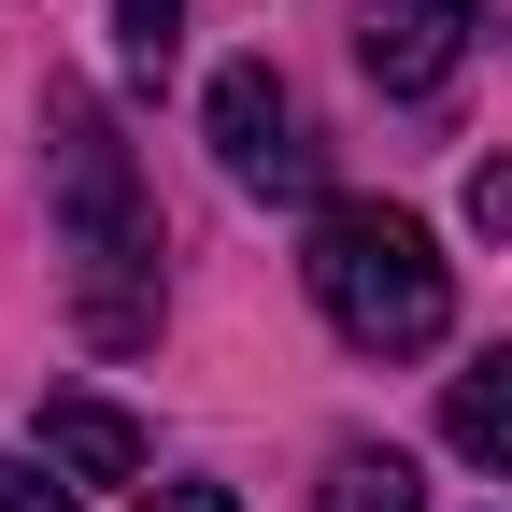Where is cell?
<instances>
[{
    "instance_id": "obj_1",
    "label": "cell",
    "mask_w": 512,
    "mask_h": 512,
    "mask_svg": "<svg viewBox=\"0 0 512 512\" xmlns=\"http://www.w3.org/2000/svg\"><path fill=\"white\" fill-rule=\"evenodd\" d=\"M43 200H57V242H72L86 342H157V200L86 86H43Z\"/></svg>"
},
{
    "instance_id": "obj_2",
    "label": "cell",
    "mask_w": 512,
    "mask_h": 512,
    "mask_svg": "<svg viewBox=\"0 0 512 512\" xmlns=\"http://www.w3.org/2000/svg\"><path fill=\"white\" fill-rule=\"evenodd\" d=\"M299 285H313V313H328L356 356H427L441 328H456V285H441L427 228L384 214V200H328V214H313Z\"/></svg>"
},
{
    "instance_id": "obj_3",
    "label": "cell",
    "mask_w": 512,
    "mask_h": 512,
    "mask_svg": "<svg viewBox=\"0 0 512 512\" xmlns=\"http://www.w3.org/2000/svg\"><path fill=\"white\" fill-rule=\"evenodd\" d=\"M200 128H214L228 185H256V200H313V128H299V100H285L271 57H228L214 100H200Z\"/></svg>"
},
{
    "instance_id": "obj_4",
    "label": "cell",
    "mask_w": 512,
    "mask_h": 512,
    "mask_svg": "<svg viewBox=\"0 0 512 512\" xmlns=\"http://www.w3.org/2000/svg\"><path fill=\"white\" fill-rule=\"evenodd\" d=\"M470 29H484V0H356V57H370V86H441L470 57Z\"/></svg>"
},
{
    "instance_id": "obj_5",
    "label": "cell",
    "mask_w": 512,
    "mask_h": 512,
    "mask_svg": "<svg viewBox=\"0 0 512 512\" xmlns=\"http://www.w3.org/2000/svg\"><path fill=\"white\" fill-rule=\"evenodd\" d=\"M43 470L57 484H128L143 470V427H128L114 399H43Z\"/></svg>"
},
{
    "instance_id": "obj_6",
    "label": "cell",
    "mask_w": 512,
    "mask_h": 512,
    "mask_svg": "<svg viewBox=\"0 0 512 512\" xmlns=\"http://www.w3.org/2000/svg\"><path fill=\"white\" fill-rule=\"evenodd\" d=\"M441 441H456L470 470H512V356H470L441 384Z\"/></svg>"
},
{
    "instance_id": "obj_7",
    "label": "cell",
    "mask_w": 512,
    "mask_h": 512,
    "mask_svg": "<svg viewBox=\"0 0 512 512\" xmlns=\"http://www.w3.org/2000/svg\"><path fill=\"white\" fill-rule=\"evenodd\" d=\"M313 512H427V484H413V456H384V441H342L328 484H313Z\"/></svg>"
},
{
    "instance_id": "obj_8",
    "label": "cell",
    "mask_w": 512,
    "mask_h": 512,
    "mask_svg": "<svg viewBox=\"0 0 512 512\" xmlns=\"http://www.w3.org/2000/svg\"><path fill=\"white\" fill-rule=\"evenodd\" d=\"M114 43H128V72H171V43H185V0H114Z\"/></svg>"
},
{
    "instance_id": "obj_9",
    "label": "cell",
    "mask_w": 512,
    "mask_h": 512,
    "mask_svg": "<svg viewBox=\"0 0 512 512\" xmlns=\"http://www.w3.org/2000/svg\"><path fill=\"white\" fill-rule=\"evenodd\" d=\"M0 512H72V484L29 470V456H0Z\"/></svg>"
},
{
    "instance_id": "obj_10",
    "label": "cell",
    "mask_w": 512,
    "mask_h": 512,
    "mask_svg": "<svg viewBox=\"0 0 512 512\" xmlns=\"http://www.w3.org/2000/svg\"><path fill=\"white\" fill-rule=\"evenodd\" d=\"M470 214H484V228H512V157H484V171H470Z\"/></svg>"
},
{
    "instance_id": "obj_11",
    "label": "cell",
    "mask_w": 512,
    "mask_h": 512,
    "mask_svg": "<svg viewBox=\"0 0 512 512\" xmlns=\"http://www.w3.org/2000/svg\"><path fill=\"white\" fill-rule=\"evenodd\" d=\"M143 512H242V498H228V484H157Z\"/></svg>"
}]
</instances>
